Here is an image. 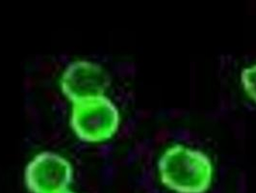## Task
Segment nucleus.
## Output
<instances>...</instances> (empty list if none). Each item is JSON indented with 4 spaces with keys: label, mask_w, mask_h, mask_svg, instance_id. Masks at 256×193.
<instances>
[{
    "label": "nucleus",
    "mask_w": 256,
    "mask_h": 193,
    "mask_svg": "<svg viewBox=\"0 0 256 193\" xmlns=\"http://www.w3.org/2000/svg\"><path fill=\"white\" fill-rule=\"evenodd\" d=\"M74 167L64 155L44 151L35 154L24 170L26 187L31 193H59L70 189Z\"/></svg>",
    "instance_id": "7ed1b4c3"
},
{
    "label": "nucleus",
    "mask_w": 256,
    "mask_h": 193,
    "mask_svg": "<svg viewBox=\"0 0 256 193\" xmlns=\"http://www.w3.org/2000/svg\"><path fill=\"white\" fill-rule=\"evenodd\" d=\"M70 125L76 136L87 143L111 139L120 125V114L107 96L72 104Z\"/></svg>",
    "instance_id": "f03ea898"
},
{
    "label": "nucleus",
    "mask_w": 256,
    "mask_h": 193,
    "mask_svg": "<svg viewBox=\"0 0 256 193\" xmlns=\"http://www.w3.org/2000/svg\"><path fill=\"white\" fill-rule=\"evenodd\" d=\"M161 182L176 193H205L212 184L214 167L204 152L174 144L161 154L158 161Z\"/></svg>",
    "instance_id": "f257e3e1"
},
{
    "label": "nucleus",
    "mask_w": 256,
    "mask_h": 193,
    "mask_svg": "<svg viewBox=\"0 0 256 193\" xmlns=\"http://www.w3.org/2000/svg\"><path fill=\"white\" fill-rule=\"evenodd\" d=\"M59 193H76L74 192V191H72L70 189H66V190H64V191H62V192H59Z\"/></svg>",
    "instance_id": "423d86ee"
},
{
    "label": "nucleus",
    "mask_w": 256,
    "mask_h": 193,
    "mask_svg": "<svg viewBox=\"0 0 256 193\" xmlns=\"http://www.w3.org/2000/svg\"><path fill=\"white\" fill-rule=\"evenodd\" d=\"M241 82L246 94L256 103V64L244 69Z\"/></svg>",
    "instance_id": "39448f33"
},
{
    "label": "nucleus",
    "mask_w": 256,
    "mask_h": 193,
    "mask_svg": "<svg viewBox=\"0 0 256 193\" xmlns=\"http://www.w3.org/2000/svg\"><path fill=\"white\" fill-rule=\"evenodd\" d=\"M60 89L72 104L106 96L110 77L102 66L89 60H76L64 68Z\"/></svg>",
    "instance_id": "20e7f679"
}]
</instances>
